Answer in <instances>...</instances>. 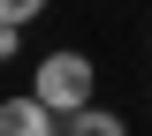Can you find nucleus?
<instances>
[{"label": "nucleus", "mask_w": 152, "mask_h": 136, "mask_svg": "<svg viewBox=\"0 0 152 136\" xmlns=\"http://www.w3.org/2000/svg\"><path fill=\"white\" fill-rule=\"evenodd\" d=\"M53 136H129V121L107 114V106H84V114H61V129H53Z\"/></svg>", "instance_id": "obj_3"}, {"label": "nucleus", "mask_w": 152, "mask_h": 136, "mask_svg": "<svg viewBox=\"0 0 152 136\" xmlns=\"http://www.w3.org/2000/svg\"><path fill=\"white\" fill-rule=\"evenodd\" d=\"M91 83H99V68H91L84 53H69V45H61V53L38 60V83H31V91L46 98L53 114H84V106H91Z\"/></svg>", "instance_id": "obj_1"}, {"label": "nucleus", "mask_w": 152, "mask_h": 136, "mask_svg": "<svg viewBox=\"0 0 152 136\" xmlns=\"http://www.w3.org/2000/svg\"><path fill=\"white\" fill-rule=\"evenodd\" d=\"M46 15V0H0V23H38Z\"/></svg>", "instance_id": "obj_4"}, {"label": "nucleus", "mask_w": 152, "mask_h": 136, "mask_svg": "<svg viewBox=\"0 0 152 136\" xmlns=\"http://www.w3.org/2000/svg\"><path fill=\"white\" fill-rule=\"evenodd\" d=\"M53 129H61V114H53L38 91H23V98H0V136H53Z\"/></svg>", "instance_id": "obj_2"}, {"label": "nucleus", "mask_w": 152, "mask_h": 136, "mask_svg": "<svg viewBox=\"0 0 152 136\" xmlns=\"http://www.w3.org/2000/svg\"><path fill=\"white\" fill-rule=\"evenodd\" d=\"M15 45H23V23H0V60L15 53Z\"/></svg>", "instance_id": "obj_5"}]
</instances>
